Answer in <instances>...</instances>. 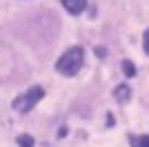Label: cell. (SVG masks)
<instances>
[{"label": "cell", "instance_id": "4", "mask_svg": "<svg viewBox=\"0 0 149 147\" xmlns=\"http://www.w3.org/2000/svg\"><path fill=\"white\" fill-rule=\"evenodd\" d=\"M113 96H116L118 103H127V100H129V87L127 85H118L116 92H113Z\"/></svg>", "mask_w": 149, "mask_h": 147}, {"label": "cell", "instance_id": "5", "mask_svg": "<svg viewBox=\"0 0 149 147\" xmlns=\"http://www.w3.org/2000/svg\"><path fill=\"white\" fill-rule=\"evenodd\" d=\"M131 145L134 147H149V136L143 134V136H131Z\"/></svg>", "mask_w": 149, "mask_h": 147}, {"label": "cell", "instance_id": "7", "mask_svg": "<svg viewBox=\"0 0 149 147\" xmlns=\"http://www.w3.org/2000/svg\"><path fill=\"white\" fill-rule=\"evenodd\" d=\"M123 71H125V76H136V67H134V62H129V60H123Z\"/></svg>", "mask_w": 149, "mask_h": 147}, {"label": "cell", "instance_id": "3", "mask_svg": "<svg viewBox=\"0 0 149 147\" xmlns=\"http://www.w3.org/2000/svg\"><path fill=\"white\" fill-rule=\"evenodd\" d=\"M62 7H65L69 13L78 16V13L85 11V7H87V0H62Z\"/></svg>", "mask_w": 149, "mask_h": 147}, {"label": "cell", "instance_id": "6", "mask_svg": "<svg viewBox=\"0 0 149 147\" xmlns=\"http://www.w3.org/2000/svg\"><path fill=\"white\" fill-rule=\"evenodd\" d=\"M16 143H18L20 147H33L36 143H33V138H31L29 134H20L18 138H16Z\"/></svg>", "mask_w": 149, "mask_h": 147}, {"label": "cell", "instance_id": "1", "mask_svg": "<svg viewBox=\"0 0 149 147\" xmlns=\"http://www.w3.org/2000/svg\"><path fill=\"white\" fill-rule=\"evenodd\" d=\"M82 60H85L82 47H71V49H67V51L58 58L56 71L62 74V76H76V74L80 71V67H82Z\"/></svg>", "mask_w": 149, "mask_h": 147}, {"label": "cell", "instance_id": "8", "mask_svg": "<svg viewBox=\"0 0 149 147\" xmlns=\"http://www.w3.org/2000/svg\"><path fill=\"white\" fill-rule=\"evenodd\" d=\"M143 47H145V51L149 54V29L145 31V38H143Z\"/></svg>", "mask_w": 149, "mask_h": 147}, {"label": "cell", "instance_id": "2", "mask_svg": "<svg viewBox=\"0 0 149 147\" xmlns=\"http://www.w3.org/2000/svg\"><path fill=\"white\" fill-rule=\"evenodd\" d=\"M42 96H45L42 87H31V89H27L25 94H20V96L13 100V109L20 111V114H27V111L33 109V105H36Z\"/></svg>", "mask_w": 149, "mask_h": 147}]
</instances>
